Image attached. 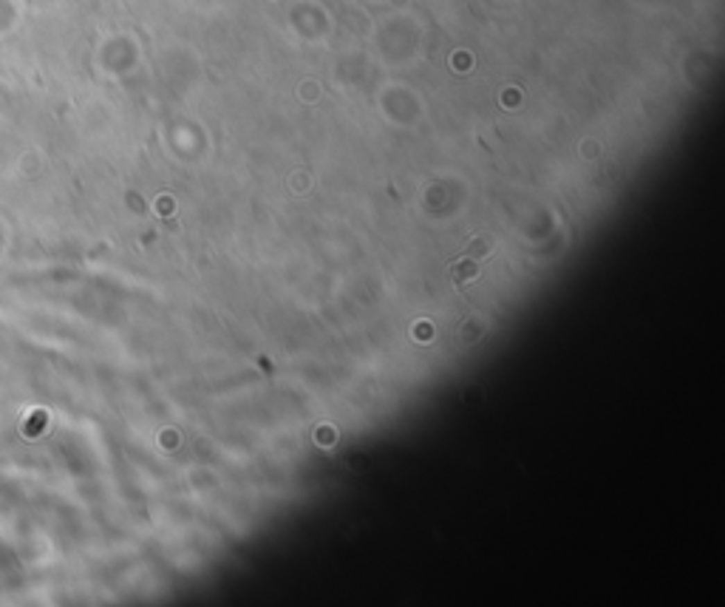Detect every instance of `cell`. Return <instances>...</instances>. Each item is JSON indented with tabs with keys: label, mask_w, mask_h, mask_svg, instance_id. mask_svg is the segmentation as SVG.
Listing matches in <instances>:
<instances>
[{
	"label": "cell",
	"mask_w": 725,
	"mask_h": 607,
	"mask_svg": "<svg viewBox=\"0 0 725 607\" xmlns=\"http://www.w3.org/2000/svg\"><path fill=\"white\" fill-rule=\"evenodd\" d=\"M447 276H451V284H454V287H465V284H470V281H476V278L481 276V261L462 256L459 261L451 264Z\"/></svg>",
	"instance_id": "6da1fadb"
},
{
	"label": "cell",
	"mask_w": 725,
	"mask_h": 607,
	"mask_svg": "<svg viewBox=\"0 0 725 607\" xmlns=\"http://www.w3.org/2000/svg\"><path fill=\"white\" fill-rule=\"evenodd\" d=\"M488 253H491V239H488V235H479V239H473V242L465 247L462 256H468V258H479V261H481Z\"/></svg>",
	"instance_id": "7a4b0ae2"
}]
</instances>
